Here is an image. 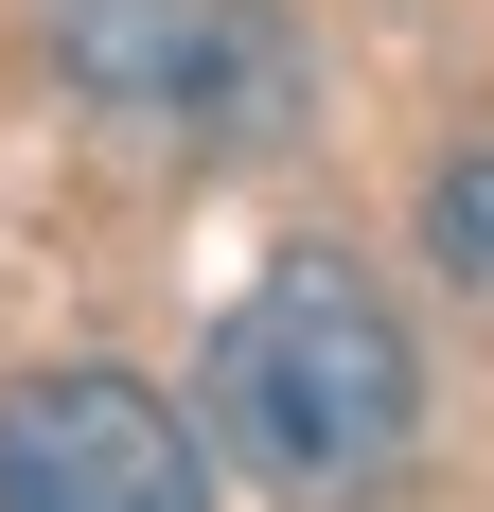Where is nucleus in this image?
<instances>
[{"mask_svg": "<svg viewBox=\"0 0 494 512\" xmlns=\"http://www.w3.org/2000/svg\"><path fill=\"white\" fill-rule=\"evenodd\" d=\"M195 424H212V460L265 477V495H353V477H389L406 424H424V354H406L389 283L353 248H283L230 318H212Z\"/></svg>", "mask_w": 494, "mask_h": 512, "instance_id": "f257e3e1", "label": "nucleus"}, {"mask_svg": "<svg viewBox=\"0 0 494 512\" xmlns=\"http://www.w3.org/2000/svg\"><path fill=\"white\" fill-rule=\"evenodd\" d=\"M36 71L177 159H265L300 124V53L265 0H36Z\"/></svg>", "mask_w": 494, "mask_h": 512, "instance_id": "f03ea898", "label": "nucleus"}, {"mask_svg": "<svg viewBox=\"0 0 494 512\" xmlns=\"http://www.w3.org/2000/svg\"><path fill=\"white\" fill-rule=\"evenodd\" d=\"M212 442L142 371H18L0 389V512H195Z\"/></svg>", "mask_w": 494, "mask_h": 512, "instance_id": "7ed1b4c3", "label": "nucleus"}, {"mask_svg": "<svg viewBox=\"0 0 494 512\" xmlns=\"http://www.w3.org/2000/svg\"><path fill=\"white\" fill-rule=\"evenodd\" d=\"M424 248H442V283L494 301V142H459L442 177H424Z\"/></svg>", "mask_w": 494, "mask_h": 512, "instance_id": "20e7f679", "label": "nucleus"}]
</instances>
